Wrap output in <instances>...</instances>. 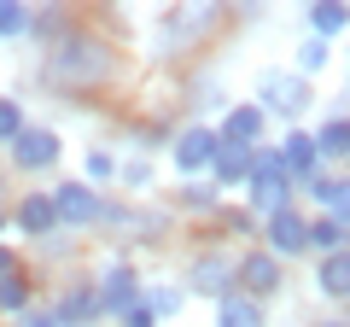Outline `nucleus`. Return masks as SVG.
Instances as JSON below:
<instances>
[{
  "instance_id": "obj_1",
  "label": "nucleus",
  "mask_w": 350,
  "mask_h": 327,
  "mask_svg": "<svg viewBox=\"0 0 350 327\" xmlns=\"http://www.w3.org/2000/svg\"><path fill=\"white\" fill-rule=\"evenodd\" d=\"M292 199V176H286V164H280V152H257L251 158V205L257 211H286Z\"/></svg>"
},
{
  "instance_id": "obj_2",
  "label": "nucleus",
  "mask_w": 350,
  "mask_h": 327,
  "mask_svg": "<svg viewBox=\"0 0 350 327\" xmlns=\"http://www.w3.org/2000/svg\"><path fill=\"white\" fill-rule=\"evenodd\" d=\"M105 47H94V41H64L59 53L47 59V76L53 82H94V76H105Z\"/></svg>"
},
{
  "instance_id": "obj_3",
  "label": "nucleus",
  "mask_w": 350,
  "mask_h": 327,
  "mask_svg": "<svg viewBox=\"0 0 350 327\" xmlns=\"http://www.w3.org/2000/svg\"><path fill=\"white\" fill-rule=\"evenodd\" d=\"M187 292H204V298H228L234 292V257L222 252H204L187 263Z\"/></svg>"
},
{
  "instance_id": "obj_4",
  "label": "nucleus",
  "mask_w": 350,
  "mask_h": 327,
  "mask_svg": "<svg viewBox=\"0 0 350 327\" xmlns=\"http://www.w3.org/2000/svg\"><path fill=\"white\" fill-rule=\"evenodd\" d=\"M53 216L70 228H94L105 211H100V193H88L82 181H64V187H53Z\"/></svg>"
},
{
  "instance_id": "obj_5",
  "label": "nucleus",
  "mask_w": 350,
  "mask_h": 327,
  "mask_svg": "<svg viewBox=\"0 0 350 327\" xmlns=\"http://www.w3.org/2000/svg\"><path fill=\"white\" fill-rule=\"evenodd\" d=\"M257 112H304V82L292 70H262V82H257Z\"/></svg>"
},
{
  "instance_id": "obj_6",
  "label": "nucleus",
  "mask_w": 350,
  "mask_h": 327,
  "mask_svg": "<svg viewBox=\"0 0 350 327\" xmlns=\"http://www.w3.org/2000/svg\"><path fill=\"white\" fill-rule=\"evenodd\" d=\"M304 246H310V222H304L292 205L269 216V257H280V263H286V257H298Z\"/></svg>"
},
{
  "instance_id": "obj_7",
  "label": "nucleus",
  "mask_w": 350,
  "mask_h": 327,
  "mask_svg": "<svg viewBox=\"0 0 350 327\" xmlns=\"http://www.w3.org/2000/svg\"><path fill=\"white\" fill-rule=\"evenodd\" d=\"M280 257H269V252H251V257H239V287H245V298H269V292H280Z\"/></svg>"
},
{
  "instance_id": "obj_8",
  "label": "nucleus",
  "mask_w": 350,
  "mask_h": 327,
  "mask_svg": "<svg viewBox=\"0 0 350 327\" xmlns=\"http://www.w3.org/2000/svg\"><path fill=\"white\" fill-rule=\"evenodd\" d=\"M53 158H59V135L53 129H24L12 140V164H24V170H47Z\"/></svg>"
},
{
  "instance_id": "obj_9",
  "label": "nucleus",
  "mask_w": 350,
  "mask_h": 327,
  "mask_svg": "<svg viewBox=\"0 0 350 327\" xmlns=\"http://www.w3.org/2000/svg\"><path fill=\"white\" fill-rule=\"evenodd\" d=\"M18 228H24L29 239H47L53 228H59V216H53V193H24V205H18Z\"/></svg>"
},
{
  "instance_id": "obj_10",
  "label": "nucleus",
  "mask_w": 350,
  "mask_h": 327,
  "mask_svg": "<svg viewBox=\"0 0 350 327\" xmlns=\"http://www.w3.org/2000/svg\"><path fill=\"white\" fill-rule=\"evenodd\" d=\"M216 158V135L211 129H187V135L175 140V170L187 176V170H204V164Z\"/></svg>"
},
{
  "instance_id": "obj_11",
  "label": "nucleus",
  "mask_w": 350,
  "mask_h": 327,
  "mask_svg": "<svg viewBox=\"0 0 350 327\" xmlns=\"http://www.w3.org/2000/svg\"><path fill=\"white\" fill-rule=\"evenodd\" d=\"M94 304H100V310H129V304H135V269H129V263H111Z\"/></svg>"
},
{
  "instance_id": "obj_12",
  "label": "nucleus",
  "mask_w": 350,
  "mask_h": 327,
  "mask_svg": "<svg viewBox=\"0 0 350 327\" xmlns=\"http://www.w3.org/2000/svg\"><path fill=\"white\" fill-rule=\"evenodd\" d=\"M216 327H262V304L245 292H228V298H216Z\"/></svg>"
},
{
  "instance_id": "obj_13",
  "label": "nucleus",
  "mask_w": 350,
  "mask_h": 327,
  "mask_svg": "<svg viewBox=\"0 0 350 327\" xmlns=\"http://www.w3.org/2000/svg\"><path fill=\"white\" fill-rule=\"evenodd\" d=\"M251 158H257V146H234V140H216V176L222 181H245L251 176Z\"/></svg>"
},
{
  "instance_id": "obj_14",
  "label": "nucleus",
  "mask_w": 350,
  "mask_h": 327,
  "mask_svg": "<svg viewBox=\"0 0 350 327\" xmlns=\"http://www.w3.org/2000/svg\"><path fill=\"white\" fill-rule=\"evenodd\" d=\"M257 135H262V112H257V105H234L228 123H222V140H234V146H257Z\"/></svg>"
},
{
  "instance_id": "obj_15",
  "label": "nucleus",
  "mask_w": 350,
  "mask_h": 327,
  "mask_svg": "<svg viewBox=\"0 0 350 327\" xmlns=\"http://www.w3.org/2000/svg\"><path fill=\"white\" fill-rule=\"evenodd\" d=\"M315 287H321L327 298H350V252L321 257V269H315Z\"/></svg>"
},
{
  "instance_id": "obj_16",
  "label": "nucleus",
  "mask_w": 350,
  "mask_h": 327,
  "mask_svg": "<svg viewBox=\"0 0 350 327\" xmlns=\"http://www.w3.org/2000/svg\"><path fill=\"white\" fill-rule=\"evenodd\" d=\"M280 164H286V176H315V140L310 135H286V146H280Z\"/></svg>"
},
{
  "instance_id": "obj_17",
  "label": "nucleus",
  "mask_w": 350,
  "mask_h": 327,
  "mask_svg": "<svg viewBox=\"0 0 350 327\" xmlns=\"http://www.w3.org/2000/svg\"><path fill=\"white\" fill-rule=\"evenodd\" d=\"M310 246H315L321 257L350 252V228H345V222H333V216H321V222H310Z\"/></svg>"
},
{
  "instance_id": "obj_18",
  "label": "nucleus",
  "mask_w": 350,
  "mask_h": 327,
  "mask_svg": "<svg viewBox=\"0 0 350 327\" xmlns=\"http://www.w3.org/2000/svg\"><path fill=\"white\" fill-rule=\"evenodd\" d=\"M345 24H350V6H338V0H321V6H310V29H315V41H333Z\"/></svg>"
},
{
  "instance_id": "obj_19",
  "label": "nucleus",
  "mask_w": 350,
  "mask_h": 327,
  "mask_svg": "<svg viewBox=\"0 0 350 327\" xmlns=\"http://www.w3.org/2000/svg\"><path fill=\"white\" fill-rule=\"evenodd\" d=\"M310 193L327 205V211H333V222L350 228V181H327V176H321V181H310Z\"/></svg>"
},
{
  "instance_id": "obj_20",
  "label": "nucleus",
  "mask_w": 350,
  "mask_h": 327,
  "mask_svg": "<svg viewBox=\"0 0 350 327\" xmlns=\"http://www.w3.org/2000/svg\"><path fill=\"white\" fill-rule=\"evenodd\" d=\"M345 152H350V117L321 123V135H315V158H345Z\"/></svg>"
},
{
  "instance_id": "obj_21",
  "label": "nucleus",
  "mask_w": 350,
  "mask_h": 327,
  "mask_svg": "<svg viewBox=\"0 0 350 327\" xmlns=\"http://www.w3.org/2000/svg\"><path fill=\"white\" fill-rule=\"evenodd\" d=\"M53 315H59L64 327H76V322H88V315H100V304H94V292H88V287H76V292H64V304Z\"/></svg>"
},
{
  "instance_id": "obj_22",
  "label": "nucleus",
  "mask_w": 350,
  "mask_h": 327,
  "mask_svg": "<svg viewBox=\"0 0 350 327\" xmlns=\"http://www.w3.org/2000/svg\"><path fill=\"white\" fill-rule=\"evenodd\" d=\"M0 310H6V315H24L29 310V280L18 275V269H12V275H0Z\"/></svg>"
},
{
  "instance_id": "obj_23",
  "label": "nucleus",
  "mask_w": 350,
  "mask_h": 327,
  "mask_svg": "<svg viewBox=\"0 0 350 327\" xmlns=\"http://www.w3.org/2000/svg\"><path fill=\"white\" fill-rule=\"evenodd\" d=\"M24 29H29V12L18 0H0V36H24Z\"/></svg>"
},
{
  "instance_id": "obj_24",
  "label": "nucleus",
  "mask_w": 350,
  "mask_h": 327,
  "mask_svg": "<svg viewBox=\"0 0 350 327\" xmlns=\"http://www.w3.org/2000/svg\"><path fill=\"white\" fill-rule=\"evenodd\" d=\"M18 135H24V112H18V100H0V140L12 146Z\"/></svg>"
},
{
  "instance_id": "obj_25",
  "label": "nucleus",
  "mask_w": 350,
  "mask_h": 327,
  "mask_svg": "<svg viewBox=\"0 0 350 327\" xmlns=\"http://www.w3.org/2000/svg\"><path fill=\"white\" fill-rule=\"evenodd\" d=\"M146 310H152V315H175V310H181V292L158 280V287H152V304H146Z\"/></svg>"
},
{
  "instance_id": "obj_26",
  "label": "nucleus",
  "mask_w": 350,
  "mask_h": 327,
  "mask_svg": "<svg viewBox=\"0 0 350 327\" xmlns=\"http://www.w3.org/2000/svg\"><path fill=\"white\" fill-rule=\"evenodd\" d=\"M321 64H327V41H304V47H298V70H321Z\"/></svg>"
},
{
  "instance_id": "obj_27",
  "label": "nucleus",
  "mask_w": 350,
  "mask_h": 327,
  "mask_svg": "<svg viewBox=\"0 0 350 327\" xmlns=\"http://www.w3.org/2000/svg\"><path fill=\"white\" fill-rule=\"evenodd\" d=\"M82 170H88V181H105V176L117 170V164H111V152H88V164H82Z\"/></svg>"
},
{
  "instance_id": "obj_28",
  "label": "nucleus",
  "mask_w": 350,
  "mask_h": 327,
  "mask_svg": "<svg viewBox=\"0 0 350 327\" xmlns=\"http://www.w3.org/2000/svg\"><path fill=\"white\" fill-rule=\"evenodd\" d=\"M18 327H64V322H59L53 310H36V304H29V310H24V322H18Z\"/></svg>"
},
{
  "instance_id": "obj_29",
  "label": "nucleus",
  "mask_w": 350,
  "mask_h": 327,
  "mask_svg": "<svg viewBox=\"0 0 350 327\" xmlns=\"http://www.w3.org/2000/svg\"><path fill=\"white\" fill-rule=\"evenodd\" d=\"M123 315H129V327H152V322H158V315H152V310H146V304H140V298H135V304H129V310H123Z\"/></svg>"
},
{
  "instance_id": "obj_30",
  "label": "nucleus",
  "mask_w": 350,
  "mask_h": 327,
  "mask_svg": "<svg viewBox=\"0 0 350 327\" xmlns=\"http://www.w3.org/2000/svg\"><path fill=\"white\" fill-rule=\"evenodd\" d=\"M187 205H193V211H211L216 193H211V187H187Z\"/></svg>"
},
{
  "instance_id": "obj_31",
  "label": "nucleus",
  "mask_w": 350,
  "mask_h": 327,
  "mask_svg": "<svg viewBox=\"0 0 350 327\" xmlns=\"http://www.w3.org/2000/svg\"><path fill=\"white\" fill-rule=\"evenodd\" d=\"M123 181H129V187H146V181H152V170H146V164H129V170H123Z\"/></svg>"
},
{
  "instance_id": "obj_32",
  "label": "nucleus",
  "mask_w": 350,
  "mask_h": 327,
  "mask_svg": "<svg viewBox=\"0 0 350 327\" xmlns=\"http://www.w3.org/2000/svg\"><path fill=\"white\" fill-rule=\"evenodd\" d=\"M0 275H12V252L6 246H0Z\"/></svg>"
},
{
  "instance_id": "obj_33",
  "label": "nucleus",
  "mask_w": 350,
  "mask_h": 327,
  "mask_svg": "<svg viewBox=\"0 0 350 327\" xmlns=\"http://www.w3.org/2000/svg\"><path fill=\"white\" fill-rule=\"evenodd\" d=\"M321 327H350V322H321Z\"/></svg>"
},
{
  "instance_id": "obj_34",
  "label": "nucleus",
  "mask_w": 350,
  "mask_h": 327,
  "mask_svg": "<svg viewBox=\"0 0 350 327\" xmlns=\"http://www.w3.org/2000/svg\"><path fill=\"white\" fill-rule=\"evenodd\" d=\"M0 228H6V211H0Z\"/></svg>"
}]
</instances>
